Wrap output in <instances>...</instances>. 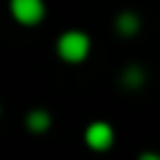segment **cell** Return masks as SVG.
Instances as JSON below:
<instances>
[{
	"label": "cell",
	"instance_id": "ba28073f",
	"mask_svg": "<svg viewBox=\"0 0 160 160\" xmlns=\"http://www.w3.org/2000/svg\"><path fill=\"white\" fill-rule=\"evenodd\" d=\"M0 115H3V107H0Z\"/></svg>",
	"mask_w": 160,
	"mask_h": 160
},
{
	"label": "cell",
	"instance_id": "7a4b0ae2",
	"mask_svg": "<svg viewBox=\"0 0 160 160\" xmlns=\"http://www.w3.org/2000/svg\"><path fill=\"white\" fill-rule=\"evenodd\" d=\"M8 14L25 28L39 25L45 20V0H8Z\"/></svg>",
	"mask_w": 160,
	"mask_h": 160
},
{
	"label": "cell",
	"instance_id": "5b68a950",
	"mask_svg": "<svg viewBox=\"0 0 160 160\" xmlns=\"http://www.w3.org/2000/svg\"><path fill=\"white\" fill-rule=\"evenodd\" d=\"M143 82H146V70L141 65H127L124 68V73H121V84L124 87L138 90V87H143Z\"/></svg>",
	"mask_w": 160,
	"mask_h": 160
},
{
	"label": "cell",
	"instance_id": "3957f363",
	"mask_svg": "<svg viewBox=\"0 0 160 160\" xmlns=\"http://www.w3.org/2000/svg\"><path fill=\"white\" fill-rule=\"evenodd\" d=\"M84 143H87L93 152H107V149L115 143V129H112L107 121H93V124H87V129H84Z\"/></svg>",
	"mask_w": 160,
	"mask_h": 160
},
{
	"label": "cell",
	"instance_id": "52a82bcc",
	"mask_svg": "<svg viewBox=\"0 0 160 160\" xmlns=\"http://www.w3.org/2000/svg\"><path fill=\"white\" fill-rule=\"evenodd\" d=\"M138 160H160V155H158V152H143Z\"/></svg>",
	"mask_w": 160,
	"mask_h": 160
},
{
	"label": "cell",
	"instance_id": "277c9868",
	"mask_svg": "<svg viewBox=\"0 0 160 160\" xmlns=\"http://www.w3.org/2000/svg\"><path fill=\"white\" fill-rule=\"evenodd\" d=\"M115 31L121 34V37H135L138 31H141V17L135 14V11H121L118 17H115Z\"/></svg>",
	"mask_w": 160,
	"mask_h": 160
},
{
	"label": "cell",
	"instance_id": "8992f818",
	"mask_svg": "<svg viewBox=\"0 0 160 160\" xmlns=\"http://www.w3.org/2000/svg\"><path fill=\"white\" fill-rule=\"evenodd\" d=\"M25 127H28V132H48L51 129V112H45V110H31L28 115H25Z\"/></svg>",
	"mask_w": 160,
	"mask_h": 160
},
{
	"label": "cell",
	"instance_id": "6da1fadb",
	"mask_svg": "<svg viewBox=\"0 0 160 160\" xmlns=\"http://www.w3.org/2000/svg\"><path fill=\"white\" fill-rule=\"evenodd\" d=\"M90 48H93L90 37H87L84 31H79V28H70V31H65V34L56 39V56H59L62 62H68V65L84 62V59L90 56Z\"/></svg>",
	"mask_w": 160,
	"mask_h": 160
}]
</instances>
